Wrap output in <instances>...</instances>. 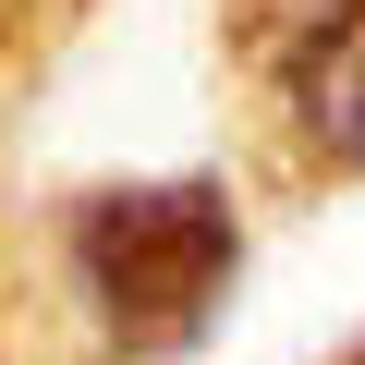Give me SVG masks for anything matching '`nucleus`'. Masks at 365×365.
Returning a JSON list of instances; mask_svg holds the SVG:
<instances>
[{"instance_id":"nucleus-1","label":"nucleus","mask_w":365,"mask_h":365,"mask_svg":"<svg viewBox=\"0 0 365 365\" xmlns=\"http://www.w3.org/2000/svg\"><path fill=\"white\" fill-rule=\"evenodd\" d=\"M232 207L195 195V182H146V195H98L73 220V268H86V304L134 341H170L195 329L220 292H232Z\"/></svg>"},{"instance_id":"nucleus-2","label":"nucleus","mask_w":365,"mask_h":365,"mask_svg":"<svg viewBox=\"0 0 365 365\" xmlns=\"http://www.w3.org/2000/svg\"><path fill=\"white\" fill-rule=\"evenodd\" d=\"M256 73L304 170H365V0H268Z\"/></svg>"}]
</instances>
